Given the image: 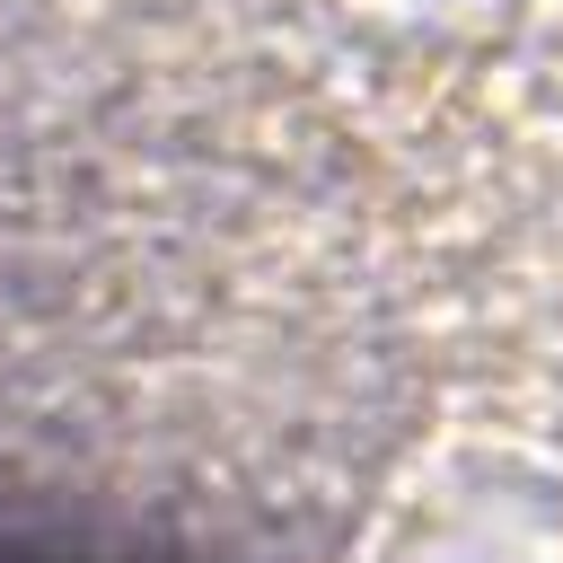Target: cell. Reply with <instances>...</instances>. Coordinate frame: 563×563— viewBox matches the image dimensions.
Returning a JSON list of instances; mask_svg holds the SVG:
<instances>
[{"label":"cell","instance_id":"obj_1","mask_svg":"<svg viewBox=\"0 0 563 563\" xmlns=\"http://www.w3.org/2000/svg\"><path fill=\"white\" fill-rule=\"evenodd\" d=\"M0 563H185V554H150L132 537H88V528H26L0 537Z\"/></svg>","mask_w":563,"mask_h":563}]
</instances>
